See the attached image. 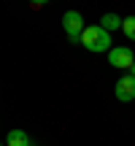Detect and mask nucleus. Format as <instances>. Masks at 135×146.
Masks as SVG:
<instances>
[{"label": "nucleus", "mask_w": 135, "mask_h": 146, "mask_svg": "<svg viewBox=\"0 0 135 146\" xmlns=\"http://www.w3.org/2000/svg\"><path fill=\"white\" fill-rule=\"evenodd\" d=\"M81 43L89 49V52H111V35L108 30H103L100 25H92L81 33Z\"/></svg>", "instance_id": "1"}, {"label": "nucleus", "mask_w": 135, "mask_h": 146, "mask_svg": "<svg viewBox=\"0 0 135 146\" xmlns=\"http://www.w3.org/2000/svg\"><path fill=\"white\" fill-rule=\"evenodd\" d=\"M116 92V100H122V103H130V100H135V76H124L116 81L114 87Z\"/></svg>", "instance_id": "4"}, {"label": "nucleus", "mask_w": 135, "mask_h": 146, "mask_svg": "<svg viewBox=\"0 0 135 146\" xmlns=\"http://www.w3.org/2000/svg\"><path fill=\"white\" fill-rule=\"evenodd\" d=\"M5 146H32V143H30V135L24 130H11L8 138H5Z\"/></svg>", "instance_id": "5"}, {"label": "nucleus", "mask_w": 135, "mask_h": 146, "mask_svg": "<svg viewBox=\"0 0 135 146\" xmlns=\"http://www.w3.org/2000/svg\"><path fill=\"white\" fill-rule=\"evenodd\" d=\"M130 76H135V65H132V68H130Z\"/></svg>", "instance_id": "9"}, {"label": "nucleus", "mask_w": 135, "mask_h": 146, "mask_svg": "<svg viewBox=\"0 0 135 146\" xmlns=\"http://www.w3.org/2000/svg\"><path fill=\"white\" fill-rule=\"evenodd\" d=\"M30 5H32V8H35V11H41V8H43V5H46V3H43V0H35V3H30Z\"/></svg>", "instance_id": "8"}, {"label": "nucleus", "mask_w": 135, "mask_h": 146, "mask_svg": "<svg viewBox=\"0 0 135 146\" xmlns=\"http://www.w3.org/2000/svg\"><path fill=\"white\" fill-rule=\"evenodd\" d=\"M62 27H65V33L68 35H81L87 27H84V14H78V11H65L62 14Z\"/></svg>", "instance_id": "3"}, {"label": "nucleus", "mask_w": 135, "mask_h": 146, "mask_svg": "<svg viewBox=\"0 0 135 146\" xmlns=\"http://www.w3.org/2000/svg\"><path fill=\"white\" fill-rule=\"evenodd\" d=\"M122 25H124V19L122 16H116V14H103V19H100V27L103 30H122Z\"/></svg>", "instance_id": "6"}, {"label": "nucleus", "mask_w": 135, "mask_h": 146, "mask_svg": "<svg viewBox=\"0 0 135 146\" xmlns=\"http://www.w3.org/2000/svg\"><path fill=\"white\" fill-rule=\"evenodd\" d=\"M108 62L114 65V68H124V70H130L132 65H135V54H132V49H111L108 52Z\"/></svg>", "instance_id": "2"}, {"label": "nucleus", "mask_w": 135, "mask_h": 146, "mask_svg": "<svg viewBox=\"0 0 135 146\" xmlns=\"http://www.w3.org/2000/svg\"><path fill=\"white\" fill-rule=\"evenodd\" d=\"M122 30H124L127 38H132V41H135V16H127L124 25H122Z\"/></svg>", "instance_id": "7"}]
</instances>
